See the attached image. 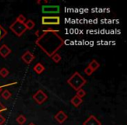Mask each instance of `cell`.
<instances>
[{"mask_svg":"<svg viewBox=\"0 0 127 125\" xmlns=\"http://www.w3.org/2000/svg\"><path fill=\"white\" fill-rule=\"evenodd\" d=\"M25 28H26V30H32L34 27H35V23H34L33 20L28 19V20H26V21L25 22Z\"/></svg>","mask_w":127,"mask_h":125,"instance_id":"cell-14","label":"cell"},{"mask_svg":"<svg viewBox=\"0 0 127 125\" xmlns=\"http://www.w3.org/2000/svg\"><path fill=\"white\" fill-rule=\"evenodd\" d=\"M88 67L90 68V69L92 70L93 72H95V71H97L99 67H100V64H99L98 62H97L96 59H92V61L89 63Z\"/></svg>","mask_w":127,"mask_h":125,"instance_id":"cell-11","label":"cell"},{"mask_svg":"<svg viewBox=\"0 0 127 125\" xmlns=\"http://www.w3.org/2000/svg\"><path fill=\"white\" fill-rule=\"evenodd\" d=\"M85 71V73L87 75V76H91V75H92V73H93V71H92V70H91L90 68L88 67V66H87V67L85 68V71Z\"/></svg>","mask_w":127,"mask_h":125,"instance_id":"cell-22","label":"cell"},{"mask_svg":"<svg viewBox=\"0 0 127 125\" xmlns=\"http://www.w3.org/2000/svg\"><path fill=\"white\" fill-rule=\"evenodd\" d=\"M85 95H86V92H85V90H83V89H79L78 91H76V96L78 97H79V98L85 97Z\"/></svg>","mask_w":127,"mask_h":125,"instance_id":"cell-20","label":"cell"},{"mask_svg":"<svg viewBox=\"0 0 127 125\" xmlns=\"http://www.w3.org/2000/svg\"><path fill=\"white\" fill-rule=\"evenodd\" d=\"M17 82L16 83H7V84H4V85H0V92H1V90H2V89L3 88H4V87H8V86H11V85H15V84H17Z\"/></svg>","mask_w":127,"mask_h":125,"instance_id":"cell-23","label":"cell"},{"mask_svg":"<svg viewBox=\"0 0 127 125\" xmlns=\"http://www.w3.org/2000/svg\"><path fill=\"white\" fill-rule=\"evenodd\" d=\"M37 4H49V1H37Z\"/></svg>","mask_w":127,"mask_h":125,"instance_id":"cell-26","label":"cell"},{"mask_svg":"<svg viewBox=\"0 0 127 125\" xmlns=\"http://www.w3.org/2000/svg\"><path fill=\"white\" fill-rule=\"evenodd\" d=\"M21 59L25 64H31L34 59H35V55L30 50H26L23 55L21 56Z\"/></svg>","mask_w":127,"mask_h":125,"instance_id":"cell-7","label":"cell"},{"mask_svg":"<svg viewBox=\"0 0 127 125\" xmlns=\"http://www.w3.org/2000/svg\"><path fill=\"white\" fill-rule=\"evenodd\" d=\"M54 118H55V120H56V121L58 122V123L62 124V123H64V122L66 121V120H67L68 116L65 114V113L64 112L63 110H59L56 115H55Z\"/></svg>","mask_w":127,"mask_h":125,"instance_id":"cell-9","label":"cell"},{"mask_svg":"<svg viewBox=\"0 0 127 125\" xmlns=\"http://www.w3.org/2000/svg\"><path fill=\"white\" fill-rule=\"evenodd\" d=\"M9 70L7 69V68L5 67H3L0 69V76H2V77L5 78L8 76V75H9Z\"/></svg>","mask_w":127,"mask_h":125,"instance_id":"cell-17","label":"cell"},{"mask_svg":"<svg viewBox=\"0 0 127 125\" xmlns=\"http://www.w3.org/2000/svg\"><path fill=\"white\" fill-rule=\"evenodd\" d=\"M87 81L85 78H84V76L80 74L79 72L76 71L74 72L70 78H68L67 83L74 90L78 91L79 89H82V87L85 86L86 84Z\"/></svg>","mask_w":127,"mask_h":125,"instance_id":"cell-2","label":"cell"},{"mask_svg":"<svg viewBox=\"0 0 127 125\" xmlns=\"http://www.w3.org/2000/svg\"><path fill=\"white\" fill-rule=\"evenodd\" d=\"M16 121L19 125H24L26 123L27 118L25 117V116H24V115H19V116L16 118Z\"/></svg>","mask_w":127,"mask_h":125,"instance_id":"cell-15","label":"cell"},{"mask_svg":"<svg viewBox=\"0 0 127 125\" xmlns=\"http://www.w3.org/2000/svg\"><path fill=\"white\" fill-rule=\"evenodd\" d=\"M82 102H83V100H82V98H79V97H78L76 95H75L73 97H71V103L72 104V105L74 106L75 108H78Z\"/></svg>","mask_w":127,"mask_h":125,"instance_id":"cell-13","label":"cell"},{"mask_svg":"<svg viewBox=\"0 0 127 125\" xmlns=\"http://www.w3.org/2000/svg\"><path fill=\"white\" fill-rule=\"evenodd\" d=\"M61 59H62V56H60L58 53H55L54 55L51 56V60H52L54 63H56V64H58V63L61 61Z\"/></svg>","mask_w":127,"mask_h":125,"instance_id":"cell-18","label":"cell"},{"mask_svg":"<svg viewBox=\"0 0 127 125\" xmlns=\"http://www.w3.org/2000/svg\"><path fill=\"white\" fill-rule=\"evenodd\" d=\"M83 125H102L101 122L93 115H91L83 123Z\"/></svg>","mask_w":127,"mask_h":125,"instance_id":"cell-8","label":"cell"},{"mask_svg":"<svg viewBox=\"0 0 127 125\" xmlns=\"http://www.w3.org/2000/svg\"><path fill=\"white\" fill-rule=\"evenodd\" d=\"M28 125H36V124H35V123H30Z\"/></svg>","mask_w":127,"mask_h":125,"instance_id":"cell-27","label":"cell"},{"mask_svg":"<svg viewBox=\"0 0 127 125\" xmlns=\"http://www.w3.org/2000/svg\"><path fill=\"white\" fill-rule=\"evenodd\" d=\"M11 96H12L11 92L9 91V90H4V91L2 92V94H1V97L4 98V100H9V99L11 97Z\"/></svg>","mask_w":127,"mask_h":125,"instance_id":"cell-16","label":"cell"},{"mask_svg":"<svg viewBox=\"0 0 127 125\" xmlns=\"http://www.w3.org/2000/svg\"><path fill=\"white\" fill-rule=\"evenodd\" d=\"M11 53V49L10 47H8L6 44H3L0 47V56L3 58H6Z\"/></svg>","mask_w":127,"mask_h":125,"instance_id":"cell-10","label":"cell"},{"mask_svg":"<svg viewBox=\"0 0 127 125\" xmlns=\"http://www.w3.org/2000/svg\"><path fill=\"white\" fill-rule=\"evenodd\" d=\"M5 122H6V118L0 114V125L4 124V123H5Z\"/></svg>","mask_w":127,"mask_h":125,"instance_id":"cell-24","label":"cell"},{"mask_svg":"<svg viewBox=\"0 0 127 125\" xmlns=\"http://www.w3.org/2000/svg\"><path fill=\"white\" fill-rule=\"evenodd\" d=\"M44 70H45V68H44V66L41 63H37V64H35V65H34V67H33L34 72L37 73V75L42 74V73L44 71Z\"/></svg>","mask_w":127,"mask_h":125,"instance_id":"cell-12","label":"cell"},{"mask_svg":"<svg viewBox=\"0 0 127 125\" xmlns=\"http://www.w3.org/2000/svg\"><path fill=\"white\" fill-rule=\"evenodd\" d=\"M7 35V30L2 26V25H0V41L4 39V37Z\"/></svg>","mask_w":127,"mask_h":125,"instance_id":"cell-19","label":"cell"},{"mask_svg":"<svg viewBox=\"0 0 127 125\" xmlns=\"http://www.w3.org/2000/svg\"><path fill=\"white\" fill-rule=\"evenodd\" d=\"M32 98H33V100L35 101L37 104L41 105V104H43L48 99V96L46 95L42 90H38L33 96H32Z\"/></svg>","mask_w":127,"mask_h":125,"instance_id":"cell-5","label":"cell"},{"mask_svg":"<svg viewBox=\"0 0 127 125\" xmlns=\"http://www.w3.org/2000/svg\"><path fill=\"white\" fill-rule=\"evenodd\" d=\"M6 110H7V108H6L3 103H1V102H0V113H2V112L6 111Z\"/></svg>","mask_w":127,"mask_h":125,"instance_id":"cell-25","label":"cell"},{"mask_svg":"<svg viewBox=\"0 0 127 125\" xmlns=\"http://www.w3.org/2000/svg\"><path fill=\"white\" fill-rule=\"evenodd\" d=\"M60 22L61 19L58 16H43L41 18V24L43 25H58Z\"/></svg>","mask_w":127,"mask_h":125,"instance_id":"cell-4","label":"cell"},{"mask_svg":"<svg viewBox=\"0 0 127 125\" xmlns=\"http://www.w3.org/2000/svg\"><path fill=\"white\" fill-rule=\"evenodd\" d=\"M60 7L58 5H43L42 6V12L50 14V13H59Z\"/></svg>","mask_w":127,"mask_h":125,"instance_id":"cell-6","label":"cell"},{"mask_svg":"<svg viewBox=\"0 0 127 125\" xmlns=\"http://www.w3.org/2000/svg\"><path fill=\"white\" fill-rule=\"evenodd\" d=\"M37 39L35 44L38 46L48 56L51 57L52 55L58 53L64 44V40L59 35V31L53 29H47L44 30H37L35 32Z\"/></svg>","mask_w":127,"mask_h":125,"instance_id":"cell-1","label":"cell"},{"mask_svg":"<svg viewBox=\"0 0 127 125\" xmlns=\"http://www.w3.org/2000/svg\"><path fill=\"white\" fill-rule=\"evenodd\" d=\"M10 30L17 36V37H21L25 31H26V28L25 26V24L20 23V22L15 20L11 25H10Z\"/></svg>","mask_w":127,"mask_h":125,"instance_id":"cell-3","label":"cell"},{"mask_svg":"<svg viewBox=\"0 0 127 125\" xmlns=\"http://www.w3.org/2000/svg\"><path fill=\"white\" fill-rule=\"evenodd\" d=\"M16 20H17V21H18V22H20V23L25 24V22L26 21V18H25V16H23L22 14H20V15H18V17L17 18Z\"/></svg>","mask_w":127,"mask_h":125,"instance_id":"cell-21","label":"cell"}]
</instances>
